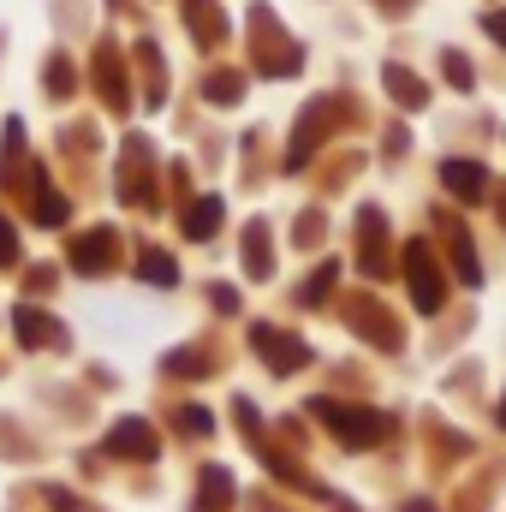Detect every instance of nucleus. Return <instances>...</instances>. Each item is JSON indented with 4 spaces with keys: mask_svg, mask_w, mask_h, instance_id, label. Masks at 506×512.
I'll use <instances>...</instances> for the list:
<instances>
[{
    "mask_svg": "<svg viewBox=\"0 0 506 512\" xmlns=\"http://www.w3.org/2000/svg\"><path fill=\"white\" fill-rule=\"evenodd\" d=\"M215 221H221V197H203V203H197V209L185 215V227H191V239H203V233H209Z\"/></svg>",
    "mask_w": 506,
    "mask_h": 512,
    "instance_id": "f257e3e1",
    "label": "nucleus"
},
{
    "mask_svg": "<svg viewBox=\"0 0 506 512\" xmlns=\"http://www.w3.org/2000/svg\"><path fill=\"white\" fill-rule=\"evenodd\" d=\"M60 221H66V197H54V191L36 197V227H60Z\"/></svg>",
    "mask_w": 506,
    "mask_h": 512,
    "instance_id": "20e7f679",
    "label": "nucleus"
},
{
    "mask_svg": "<svg viewBox=\"0 0 506 512\" xmlns=\"http://www.w3.org/2000/svg\"><path fill=\"white\" fill-rule=\"evenodd\" d=\"M447 185H453V191L465 185V197H477V185H483V167H471V161H447Z\"/></svg>",
    "mask_w": 506,
    "mask_h": 512,
    "instance_id": "f03ea898",
    "label": "nucleus"
},
{
    "mask_svg": "<svg viewBox=\"0 0 506 512\" xmlns=\"http://www.w3.org/2000/svg\"><path fill=\"white\" fill-rule=\"evenodd\" d=\"M489 30H495V36H506V18H489Z\"/></svg>",
    "mask_w": 506,
    "mask_h": 512,
    "instance_id": "0eeeda50",
    "label": "nucleus"
},
{
    "mask_svg": "<svg viewBox=\"0 0 506 512\" xmlns=\"http://www.w3.org/2000/svg\"><path fill=\"white\" fill-rule=\"evenodd\" d=\"M262 358H274L280 370H292V364L304 358V346H286V340H274V334H262Z\"/></svg>",
    "mask_w": 506,
    "mask_h": 512,
    "instance_id": "7ed1b4c3",
    "label": "nucleus"
},
{
    "mask_svg": "<svg viewBox=\"0 0 506 512\" xmlns=\"http://www.w3.org/2000/svg\"><path fill=\"white\" fill-rule=\"evenodd\" d=\"M6 262H18V233H12V221L0 215V268H6Z\"/></svg>",
    "mask_w": 506,
    "mask_h": 512,
    "instance_id": "39448f33",
    "label": "nucleus"
},
{
    "mask_svg": "<svg viewBox=\"0 0 506 512\" xmlns=\"http://www.w3.org/2000/svg\"><path fill=\"white\" fill-rule=\"evenodd\" d=\"M501 417H506V405H501Z\"/></svg>",
    "mask_w": 506,
    "mask_h": 512,
    "instance_id": "6e6552de",
    "label": "nucleus"
},
{
    "mask_svg": "<svg viewBox=\"0 0 506 512\" xmlns=\"http://www.w3.org/2000/svg\"><path fill=\"white\" fill-rule=\"evenodd\" d=\"M143 274H149V280H173V262H167L161 251H149L143 256Z\"/></svg>",
    "mask_w": 506,
    "mask_h": 512,
    "instance_id": "423d86ee",
    "label": "nucleus"
}]
</instances>
